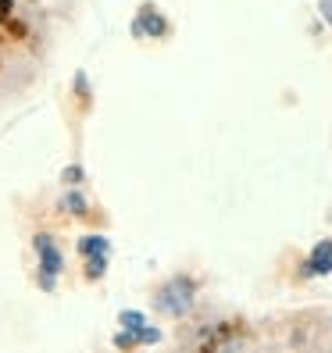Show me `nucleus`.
<instances>
[{"instance_id": "obj_1", "label": "nucleus", "mask_w": 332, "mask_h": 353, "mask_svg": "<svg viewBox=\"0 0 332 353\" xmlns=\"http://www.w3.org/2000/svg\"><path fill=\"white\" fill-rule=\"evenodd\" d=\"M193 296H197L193 282L179 275V279H172L168 285L161 289V307L168 310V314H175V318H179V314H186V310L193 307Z\"/></svg>"}, {"instance_id": "obj_2", "label": "nucleus", "mask_w": 332, "mask_h": 353, "mask_svg": "<svg viewBox=\"0 0 332 353\" xmlns=\"http://www.w3.org/2000/svg\"><path fill=\"white\" fill-rule=\"evenodd\" d=\"M32 246H36V257H39V272H43V285L50 289L54 279L61 275V268H65V261H61V250L54 246L50 236H36Z\"/></svg>"}, {"instance_id": "obj_3", "label": "nucleus", "mask_w": 332, "mask_h": 353, "mask_svg": "<svg viewBox=\"0 0 332 353\" xmlns=\"http://www.w3.org/2000/svg\"><path fill=\"white\" fill-rule=\"evenodd\" d=\"M118 325L126 328V332H133V343H157L161 339L157 328H147V318H143L139 310H121Z\"/></svg>"}, {"instance_id": "obj_4", "label": "nucleus", "mask_w": 332, "mask_h": 353, "mask_svg": "<svg viewBox=\"0 0 332 353\" xmlns=\"http://www.w3.org/2000/svg\"><path fill=\"white\" fill-rule=\"evenodd\" d=\"M133 32H136V36H150V39H157V36L168 32V22L161 18V11H157V8H150V4H147V8H143V11L136 14Z\"/></svg>"}, {"instance_id": "obj_5", "label": "nucleus", "mask_w": 332, "mask_h": 353, "mask_svg": "<svg viewBox=\"0 0 332 353\" xmlns=\"http://www.w3.org/2000/svg\"><path fill=\"white\" fill-rule=\"evenodd\" d=\"M304 268H307V275H329L332 272V239H322L315 250H311Z\"/></svg>"}, {"instance_id": "obj_6", "label": "nucleus", "mask_w": 332, "mask_h": 353, "mask_svg": "<svg viewBox=\"0 0 332 353\" xmlns=\"http://www.w3.org/2000/svg\"><path fill=\"white\" fill-rule=\"evenodd\" d=\"M79 254L86 257V261H108L111 239H104V236H82L79 239Z\"/></svg>"}, {"instance_id": "obj_7", "label": "nucleus", "mask_w": 332, "mask_h": 353, "mask_svg": "<svg viewBox=\"0 0 332 353\" xmlns=\"http://www.w3.org/2000/svg\"><path fill=\"white\" fill-rule=\"evenodd\" d=\"M61 207H65L68 214H86V196H82V193H68L65 200H61Z\"/></svg>"}, {"instance_id": "obj_8", "label": "nucleus", "mask_w": 332, "mask_h": 353, "mask_svg": "<svg viewBox=\"0 0 332 353\" xmlns=\"http://www.w3.org/2000/svg\"><path fill=\"white\" fill-rule=\"evenodd\" d=\"M322 18L332 26V0H322Z\"/></svg>"}, {"instance_id": "obj_9", "label": "nucleus", "mask_w": 332, "mask_h": 353, "mask_svg": "<svg viewBox=\"0 0 332 353\" xmlns=\"http://www.w3.org/2000/svg\"><path fill=\"white\" fill-rule=\"evenodd\" d=\"M79 175H82V172H79V168H68V172H65V182H75V179H79Z\"/></svg>"}, {"instance_id": "obj_10", "label": "nucleus", "mask_w": 332, "mask_h": 353, "mask_svg": "<svg viewBox=\"0 0 332 353\" xmlns=\"http://www.w3.org/2000/svg\"><path fill=\"white\" fill-rule=\"evenodd\" d=\"M8 11H11V0H0V18H4Z\"/></svg>"}]
</instances>
